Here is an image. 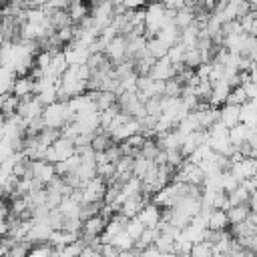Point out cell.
I'll use <instances>...</instances> for the list:
<instances>
[{
    "label": "cell",
    "mask_w": 257,
    "mask_h": 257,
    "mask_svg": "<svg viewBox=\"0 0 257 257\" xmlns=\"http://www.w3.org/2000/svg\"><path fill=\"white\" fill-rule=\"evenodd\" d=\"M70 120H74V114L68 108L66 100H56V102L44 106V110H42V122L48 128H62Z\"/></svg>",
    "instance_id": "cell-1"
},
{
    "label": "cell",
    "mask_w": 257,
    "mask_h": 257,
    "mask_svg": "<svg viewBox=\"0 0 257 257\" xmlns=\"http://www.w3.org/2000/svg\"><path fill=\"white\" fill-rule=\"evenodd\" d=\"M26 177L36 179V181L42 183V185H48V183L56 177L54 163H48V161H44V159L28 161V173H26Z\"/></svg>",
    "instance_id": "cell-2"
},
{
    "label": "cell",
    "mask_w": 257,
    "mask_h": 257,
    "mask_svg": "<svg viewBox=\"0 0 257 257\" xmlns=\"http://www.w3.org/2000/svg\"><path fill=\"white\" fill-rule=\"evenodd\" d=\"M82 203H96V201H102L104 199V193H106V181L98 175H94L92 179H88L82 187Z\"/></svg>",
    "instance_id": "cell-3"
},
{
    "label": "cell",
    "mask_w": 257,
    "mask_h": 257,
    "mask_svg": "<svg viewBox=\"0 0 257 257\" xmlns=\"http://www.w3.org/2000/svg\"><path fill=\"white\" fill-rule=\"evenodd\" d=\"M104 56L112 62V64H118L126 58V38L122 34H116L112 40H108V44L104 46Z\"/></svg>",
    "instance_id": "cell-4"
},
{
    "label": "cell",
    "mask_w": 257,
    "mask_h": 257,
    "mask_svg": "<svg viewBox=\"0 0 257 257\" xmlns=\"http://www.w3.org/2000/svg\"><path fill=\"white\" fill-rule=\"evenodd\" d=\"M42 102L32 94V96H24L20 98L18 102V108H16V114H20L24 120H30V118H36V116H42Z\"/></svg>",
    "instance_id": "cell-5"
},
{
    "label": "cell",
    "mask_w": 257,
    "mask_h": 257,
    "mask_svg": "<svg viewBox=\"0 0 257 257\" xmlns=\"http://www.w3.org/2000/svg\"><path fill=\"white\" fill-rule=\"evenodd\" d=\"M62 52H64V58H66L68 64H84L86 58H88V54H90L88 52V46H84V44H80L76 40L68 42Z\"/></svg>",
    "instance_id": "cell-6"
},
{
    "label": "cell",
    "mask_w": 257,
    "mask_h": 257,
    "mask_svg": "<svg viewBox=\"0 0 257 257\" xmlns=\"http://www.w3.org/2000/svg\"><path fill=\"white\" fill-rule=\"evenodd\" d=\"M175 74H177L175 64H173L167 56L157 58V60H155V64L151 66V72H149V76H151V78H155V80H169V78H173Z\"/></svg>",
    "instance_id": "cell-7"
},
{
    "label": "cell",
    "mask_w": 257,
    "mask_h": 257,
    "mask_svg": "<svg viewBox=\"0 0 257 257\" xmlns=\"http://www.w3.org/2000/svg\"><path fill=\"white\" fill-rule=\"evenodd\" d=\"M231 84L227 80H215L213 82V88H211V96H209V104L211 106H221L227 102V96L231 92Z\"/></svg>",
    "instance_id": "cell-8"
},
{
    "label": "cell",
    "mask_w": 257,
    "mask_h": 257,
    "mask_svg": "<svg viewBox=\"0 0 257 257\" xmlns=\"http://www.w3.org/2000/svg\"><path fill=\"white\" fill-rule=\"evenodd\" d=\"M10 92L18 98H24V96H32L34 94V78L32 76H16L14 82H12V88Z\"/></svg>",
    "instance_id": "cell-9"
},
{
    "label": "cell",
    "mask_w": 257,
    "mask_h": 257,
    "mask_svg": "<svg viewBox=\"0 0 257 257\" xmlns=\"http://www.w3.org/2000/svg\"><path fill=\"white\" fill-rule=\"evenodd\" d=\"M104 225H106V219H102L100 215H94V217H88L82 221V231L80 235L88 237V239H94L98 237L102 231H104Z\"/></svg>",
    "instance_id": "cell-10"
},
{
    "label": "cell",
    "mask_w": 257,
    "mask_h": 257,
    "mask_svg": "<svg viewBox=\"0 0 257 257\" xmlns=\"http://www.w3.org/2000/svg\"><path fill=\"white\" fill-rule=\"evenodd\" d=\"M137 217L141 219V223H143L145 227H157L159 221H161V207H157L155 203H147V205L139 211Z\"/></svg>",
    "instance_id": "cell-11"
},
{
    "label": "cell",
    "mask_w": 257,
    "mask_h": 257,
    "mask_svg": "<svg viewBox=\"0 0 257 257\" xmlns=\"http://www.w3.org/2000/svg\"><path fill=\"white\" fill-rule=\"evenodd\" d=\"M86 92L94 100L96 110H106V108L116 104V94L114 92H108V90H86Z\"/></svg>",
    "instance_id": "cell-12"
},
{
    "label": "cell",
    "mask_w": 257,
    "mask_h": 257,
    "mask_svg": "<svg viewBox=\"0 0 257 257\" xmlns=\"http://www.w3.org/2000/svg\"><path fill=\"white\" fill-rule=\"evenodd\" d=\"M219 120H221L227 128L235 126V124L239 122V106H237V104H229V102L221 104V106H219Z\"/></svg>",
    "instance_id": "cell-13"
},
{
    "label": "cell",
    "mask_w": 257,
    "mask_h": 257,
    "mask_svg": "<svg viewBox=\"0 0 257 257\" xmlns=\"http://www.w3.org/2000/svg\"><path fill=\"white\" fill-rule=\"evenodd\" d=\"M66 12H68L72 24H80V20L90 14V8H88V4L84 0H74V2H70L66 6Z\"/></svg>",
    "instance_id": "cell-14"
},
{
    "label": "cell",
    "mask_w": 257,
    "mask_h": 257,
    "mask_svg": "<svg viewBox=\"0 0 257 257\" xmlns=\"http://www.w3.org/2000/svg\"><path fill=\"white\" fill-rule=\"evenodd\" d=\"M207 229H213V231L229 229L227 211H223V209H213V211H211V215L207 217Z\"/></svg>",
    "instance_id": "cell-15"
},
{
    "label": "cell",
    "mask_w": 257,
    "mask_h": 257,
    "mask_svg": "<svg viewBox=\"0 0 257 257\" xmlns=\"http://www.w3.org/2000/svg\"><path fill=\"white\" fill-rule=\"evenodd\" d=\"M173 22H175V26H179L181 30L187 28V26H191V24L195 22V10L189 8V6H183V8L175 10V18H173Z\"/></svg>",
    "instance_id": "cell-16"
},
{
    "label": "cell",
    "mask_w": 257,
    "mask_h": 257,
    "mask_svg": "<svg viewBox=\"0 0 257 257\" xmlns=\"http://www.w3.org/2000/svg\"><path fill=\"white\" fill-rule=\"evenodd\" d=\"M18 102H20L18 96H14L12 92H4V94H2V102H0V114L6 116V118L12 116V114H16Z\"/></svg>",
    "instance_id": "cell-17"
},
{
    "label": "cell",
    "mask_w": 257,
    "mask_h": 257,
    "mask_svg": "<svg viewBox=\"0 0 257 257\" xmlns=\"http://www.w3.org/2000/svg\"><path fill=\"white\" fill-rule=\"evenodd\" d=\"M249 133H251V126H247V124H243V122H237L235 126L229 128V141H231V145L239 147L241 143L247 141Z\"/></svg>",
    "instance_id": "cell-18"
},
{
    "label": "cell",
    "mask_w": 257,
    "mask_h": 257,
    "mask_svg": "<svg viewBox=\"0 0 257 257\" xmlns=\"http://www.w3.org/2000/svg\"><path fill=\"white\" fill-rule=\"evenodd\" d=\"M249 213H251V207H249V203H245V205H233V207H229V209H227V219H229V225L245 221V219L249 217Z\"/></svg>",
    "instance_id": "cell-19"
},
{
    "label": "cell",
    "mask_w": 257,
    "mask_h": 257,
    "mask_svg": "<svg viewBox=\"0 0 257 257\" xmlns=\"http://www.w3.org/2000/svg\"><path fill=\"white\" fill-rule=\"evenodd\" d=\"M147 50H149V54H151V56L157 60V58L167 56L169 46H167L163 40H159L157 36H153V38H147Z\"/></svg>",
    "instance_id": "cell-20"
},
{
    "label": "cell",
    "mask_w": 257,
    "mask_h": 257,
    "mask_svg": "<svg viewBox=\"0 0 257 257\" xmlns=\"http://www.w3.org/2000/svg\"><path fill=\"white\" fill-rule=\"evenodd\" d=\"M157 163L155 161H151V159H145V157H135V163H133V175L137 177V179H143L153 167H155Z\"/></svg>",
    "instance_id": "cell-21"
},
{
    "label": "cell",
    "mask_w": 257,
    "mask_h": 257,
    "mask_svg": "<svg viewBox=\"0 0 257 257\" xmlns=\"http://www.w3.org/2000/svg\"><path fill=\"white\" fill-rule=\"evenodd\" d=\"M110 243H112L118 251H131V249L135 247V239H133L124 229H122V231H118L116 235H112Z\"/></svg>",
    "instance_id": "cell-22"
},
{
    "label": "cell",
    "mask_w": 257,
    "mask_h": 257,
    "mask_svg": "<svg viewBox=\"0 0 257 257\" xmlns=\"http://www.w3.org/2000/svg\"><path fill=\"white\" fill-rule=\"evenodd\" d=\"M183 64L189 66V68H193V70H195L199 64H203V54H201V50H199L197 46L187 48V50H185V56H183Z\"/></svg>",
    "instance_id": "cell-23"
},
{
    "label": "cell",
    "mask_w": 257,
    "mask_h": 257,
    "mask_svg": "<svg viewBox=\"0 0 257 257\" xmlns=\"http://www.w3.org/2000/svg\"><path fill=\"white\" fill-rule=\"evenodd\" d=\"M181 92H183V82H181L177 76H173V78L165 80V90H163V96L179 98V96H181Z\"/></svg>",
    "instance_id": "cell-24"
},
{
    "label": "cell",
    "mask_w": 257,
    "mask_h": 257,
    "mask_svg": "<svg viewBox=\"0 0 257 257\" xmlns=\"http://www.w3.org/2000/svg\"><path fill=\"white\" fill-rule=\"evenodd\" d=\"M159 151H161V147H159V143H157L155 139H145L143 147L139 149V155H141V157H145V159L155 161V157L159 155Z\"/></svg>",
    "instance_id": "cell-25"
},
{
    "label": "cell",
    "mask_w": 257,
    "mask_h": 257,
    "mask_svg": "<svg viewBox=\"0 0 257 257\" xmlns=\"http://www.w3.org/2000/svg\"><path fill=\"white\" fill-rule=\"evenodd\" d=\"M227 197H229V203H231V207L233 205H245V203H249V197H251V193L245 189V187H237V189H233L231 193H227Z\"/></svg>",
    "instance_id": "cell-26"
},
{
    "label": "cell",
    "mask_w": 257,
    "mask_h": 257,
    "mask_svg": "<svg viewBox=\"0 0 257 257\" xmlns=\"http://www.w3.org/2000/svg\"><path fill=\"white\" fill-rule=\"evenodd\" d=\"M189 257H215L213 255V245L209 241H199V243H193L191 251H189Z\"/></svg>",
    "instance_id": "cell-27"
},
{
    "label": "cell",
    "mask_w": 257,
    "mask_h": 257,
    "mask_svg": "<svg viewBox=\"0 0 257 257\" xmlns=\"http://www.w3.org/2000/svg\"><path fill=\"white\" fill-rule=\"evenodd\" d=\"M155 247L161 253H175V237H171L167 233H159V237L155 241Z\"/></svg>",
    "instance_id": "cell-28"
},
{
    "label": "cell",
    "mask_w": 257,
    "mask_h": 257,
    "mask_svg": "<svg viewBox=\"0 0 257 257\" xmlns=\"http://www.w3.org/2000/svg\"><path fill=\"white\" fill-rule=\"evenodd\" d=\"M247 100H249V96H247V92H245V88L241 84L239 86H233L231 92H229V96H227V102L229 104H237V106L245 104Z\"/></svg>",
    "instance_id": "cell-29"
},
{
    "label": "cell",
    "mask_w": 257,
    "mask_h": 257,
    "mask_svg": "<svg viewBox=\"0 0 257 257\" xmlns=\"http://www.w3.org/2000/svg\"><path fill=\"white\" fill-rule=\"evenodd\" d=\"M219 181H221V191H225V193H231L233 189L239 187V181L231 175V171H221L219 173Z\"/></svg>",
    "instance_id": "cell-30"
},
{
    "label": "cell",
    "mask_w": 257,
    "mask_h": 257,
    "mask_svg": "<svg viewBox=\"0 0 257 257\" xmlns=\"http://www.w3.org/2000/svg\"><path fill=\"white\" fill-rule=\"evenodd\" d=\"M124 231H126V233L137 241V239L141 237V233L145 231V225L141 223V219H139V217H131V219L124 223Z\"/></svg>",
    "instance_id": "cell-31"
},
{
    "label": "cell",
    "mask_w": 257,
    "mask_h": 257,
    "mask_svg": "<svg viewBox=\"0 0 257 257\" xmlns=\"http://www.w3.org/2000/svg\"><path fill=\"white\" fill-rule=\"evenodd\" d=\"M30 247H32V243H28V241L20 239V241H16V243L8 249L6 257H26V255H28V251H30Z\"/></svg>",
    "instance_id": "cell-32"
},
{
    "label": "cell",
    "mask_w": 257,
    "mask_h": 257,
    "mask_svg": "<svg viewBox=\"0 0 257 257\" xmlns=\"http://www.w3.org/2000/svg\"><path fill=\"white\" fill-rule=\"evenodd\" d=\"M185 50H187V46H183L181 42H177V44H173V46L169 48V52H167V58H169L173 64H183V56H185Z\"/></svg>",
    "instance_id": "cell-33"
},
{
    "label": "cell",
    "mask_w": 257,
    "mask_h": 257,
    "mask_svg": "<svg viewBox=\"0 0 257 257\" xmlns=\"http://www.w3.org/2000/svg\"><path fill=\"white\" fill-rule=\"evenodd\" d=\"M50 253H52V247L48 243H38V245L30 247L26 257H50Z\"/></svg>",
    "instance_id": "cell-34"
},
{
    "label": "cell",
    "mask_w": 257,
    "mask_h": 257,
    "mask_svg": "<svg viewBox=\"0 0 257 257\" xmlns=\"http://www.w3.org/2000/svg\"><path fill=\"white\" fill-rule=\"evenodd\" d=\"M120 143H126V145L133 147V149H141L143 143H145V135H143V133H137V135H131L128 139H124V141H120Z\"/></svg>",
    "instance_id": "cell-35"
},
{
    "label": "cell",
    "mask_w": 257,
    "mask_h": 257,
    "mask_svg": "<svg viewBox=\"0 0 257 257\" xmlns=\"http://www.w3.org/2000/svg\"><path fill=\"white\" fill-rule=\"evenodd\" d=\"M118 253H120V251H118L112 243H102V245H100V255H102V257H118Z\"/></svg>",
    "instance_id": "cell-36"
},
{
    "label": "cell",
    "mask_w": 257,
    "mask_h": 257,
    "mask_svg": "<svg viewBox=\"0 0 257 257\" xmlns=\"http://www.w3.org/2000/svg\"><path fill=\"white\" fill-rule=\"evenodd\" d=\"M139 255H141V257H159L161 251H159L155 245H149V247H145L143 251H139Z\"/></svg>",
    "instance_id": "cell-37"
},
{
    "label": "cell",
    "mask_w": 257,
    "mask_h": 257,
    "mask_svg": "<svg viewBox=\"0 0 257 257\" xmlns=\"http://www.w3.org/2000/svg\"><path fill=\"white\" fill-rule=\"evenodd\" d=\"M147 2H149V0H124L122 4H124L126 10H137V8H143Z\"/></svg>",
    "instance_id": "cell-38"
},
{
    "label": "cell",
    "mask_w": 257,
    "mask_h": 257,
    "mask_svg": "<svg viewBox=\"0 0 257 257\" xmlns=\"http://www.w3.org/2000/svg\"><path fill=\"white\" fill-rule=\"evenodd\" d=\"M8 253V245L4 243V239H0V257H6Z\"/></svg>",
    "instance_id": "cell-39"
},
{
    "label": "cell",
    "mask_w": 257,
    "mask_h": 257,
    "mask_svg": "<svg viewBox=\"0 0 257 257\" xmlns=\"http://www.w3.org/2000/svg\"><path fill=\"white\" fill-rule=\"evenodd\" d=\"M118 257H137V251H135V249H131V251H120Z\"/></svg>",
    "instance_id": "cell-40"
},
{
    "label": "cell",
    "mask_w": 257,
    "mask_h": 257,
    "mask_svg": "<svg viewBox=\"0 0 257 257\" xmlns=\"http://www.w3.org/2000/svg\"><path fill=\"white\" fill-rule=\"evenodd\" d=\"M30 4L32 6H44V4H48V0H30Z\"/></svg>",
    "instance_id": "cell-41"
},
{
    "label": "cell",
    "mask_w": 257,
    "mask_h": 257,
    "mask_svg": "<svg viewBox=\"0 0 257 257\" xmlns=\"http://www.w3.org/2000/svg\"><path fill=\"white\" fill-rule=\"evenodd\" d=\"M249 2V6H251V10H257V0H247Z\"/></svg>",
    "instance_id": "cell-42"
},
{
    "label": "cell",
    "mask_w": 257,
    "mask_h": 257,
    "mask_svg": "<svg viewBox=\"0 0 257 257\" xmlns=\"http://www.w3.org/2000/svg\"><path fill=\"white\" fill-rule=\"evenodd\" d=\"M159 257H177V253H161Z\"/></svg>",
    "instance_id": "cell-43"
},
{
    "label": "cell",
    "mask_w": 257,
    "mask_h": 257,
    "mask_svg": "<svg viewBox=\"0 0 257 257\" xmlns=\"http://www.w3.org/2000/svg\"><path fill=\"white\" fill-rule=\"evenodd\" d=\"M90 257H102V255H100V253H96V251H94V253H92V255H90Z\"/></svg>",
    "instance_id": "cell-44"
},
{
    "label": "cell",
    "mask_w": 257,
    "mask_h": 257,
    "mask_svg": "<svg viewBox=\"0 0 257 257\" xmlns=\"http://www.w3.org/2000/svg\"><path fill=\"white\" fill-rule=\"evenodd\" d=\"M2 94H4V90H2V88H0V98H2Z\"/></svg>",
    "instance_id": "cell-45"
},
{
    "label": "cell",
    "mask_w": 257,
    "mask_h": 257,
    "mask_svg": "<svg viewBox=\"0 0 257 257\" xmlns=\"http://www.w3.org/2000/svg\"><path fill=\"white\" fill-rule=\"evenodd\" d=\"M78 257H86V255H78Z\"/></svg>",
    "instance_id": "cell-46"
}]
</instances>
